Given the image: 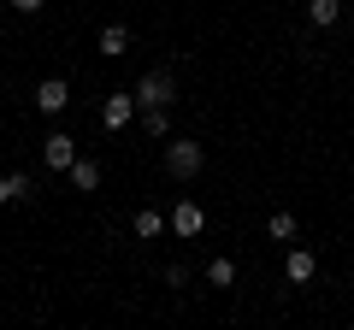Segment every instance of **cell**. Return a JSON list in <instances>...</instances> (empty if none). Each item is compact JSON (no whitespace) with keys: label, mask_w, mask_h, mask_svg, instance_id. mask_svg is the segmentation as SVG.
I'll return each mask as SVG.
<instances>
[{"label":"cell","mask_w":354,"mask_h":330,"mask_svg":"<svg viewBox=\"0 0 354 330\" xmlns=\"http://www.w3.org/2000/svg\"><path fill=\"white\" fill-rule=\"evenodd\" d=\"M30 195H36V183H30L24 171H12V201H30Z\"/></svg>","instance_id":"15"},{"label":"cell","mask_w":354,"mask_h":330,"mask_svg":"<svg viewBox=\"0 0 354 330\" xmlns=\"http://www.w3.org/2000/svg\"><path fill=\"white\" fill-rule=\"evenodd\" d=\"M142 124H148V136H153V142L171 136V118H165V106H142Z\"/></svg>","instance_id":"12"},{"label":"cell","mask_w":354,"mask_h":330,"mask_svg":"<svg viewBox=\"0 0 354 330\" xmlns=\"http://www.w3.org/2000/svg\"><path fill=\"white\" fill-rule=\"evenodd\" d=\"M65 106H71V89H65V77H41V83H36V113L59 118Z\"/></svg>","instance_id":"3"},{"label":"cell","mask_w":354,"mask_h":330,"mask_svg":"<svg viewBox=\"0 0 354 330\" xmlns=\"http://www.w3.org/2000/svg\"><path fill=\"white\" fill-rule=\"evenodd\" d=\"M41 165H48V171H71L77 165V142L65 136V130H53V136L41 142Z\"/></svg>","instance_id":"5"},{"label":"cell","mask_w":354,"mask_h":330,"mask_svg":"<svg viewBox=\"0 0 354 330\" xmlns=\"http://www.w3.org/2000/svg\"><path fill=\"white\" fill-rule=\"evenodd\" d=\"M65 177H71L83 195H95V189H101V159H77L71 171H65Z\"/></svg>","instance_id":"8"},{"label":"cell","mask_w":354,"mask_h":330,"mask_svg":"<svg viewBox=\"0 0 354 330\" xmlns=\"http://www.w3.org/2000/svg\"><path fill=\"white\" fill-rule=\"evenodd\" d=\"M124 48H130V30L124 24H101V53H106V59H118Z\"/></svg>","instance_id":"9"},{"label":"cell","mask_w":354,"mask_h":330,"mask_svg":"<svg viewBox=\"0 0 354 330\" xmlns=\"http://www.w3.org/2000/svg\"><path fill=\"white\" fill-rule=\"evenodd\" d=\"M201 224H207V213H201L195 201H177V206H171V230H177L183 242H195V236H201Z\"/></svg>","instance_id":"6"},{"label":"cell","mask_w":354,"mask_h":330,"mask_svg":"<svg viewBox=\"0 0 354 330\" xmlns=\"http://www.w3.org/2000/svg\"><path fill=\"white\" fill-rule=\"evenodd\" d=\"M266 230H272L278 242H290L295 236V213H272V224H266Z\"/></svg>","instance_id":"14"},{"label":"cell","mask_w":354,"mask_h":330,"mask_svg":"<svg viewBox=\"0 0 354 330\" xmlns=\"http://www.w3.org/2000/svg\"><path fill=\"white\" fill-rule=\"evenodd\" d=\"M207 283H213V289H230V283H236V266H230V260H213V266H207Z\"/></svg>","instance_id":"13"},{"label":"cell","mask_w":354,"mask_h":330,"mask_svg":"<svg viewBox=\"0 0 354 330\" xmlns=\"http://www.w3.org/2000/svg\"><path fill=\"white\" fill-rule=\"evenodd\" d=\"M313 271H319V260L307 254V248H290V260H283V278H290V283H313Z\"/></svg>","instance_id":"7"},{"label":"cell","mask_w":354,"mask_h":330,"mask_svg":"<svg viewBox=\"0 0 354 330\" xmlns=\"http://www.w3.org/2000/svg\"><path fill=\"white\" fill-rule=\"evenodd\" d=\"M201 165H207L201 142H189V136H165V171H171L177 183H189V177H201Z\"/></svg>","instance_id":"1"},{"label":"cell","mask_w":354,"mask_h":330,"mask_svg":"<svg viewBox=\"0 0 354 330\" xmlns=\"http://www.w3.org/2000/svg\"><path fill=\"white\" fill-rule=\"evenodd\" d=\"M307 18H313L319 30H330V24L342 18V0H307Z\"/></svg>","instance_id":"10"},{"label":"cell","mask_w":354,"mask_h":330,"mask_svg":"<svg viewBox=\"0 0 354 330\" xmlns=\"http://www.w3.org/2000/svg\"><path fill=\"white\" fill-rule=\"evenodd\" d=\"M6 6H12V12H24V18H30V12H41V6H48V0H6Z\"/></svg>","instance_id":"16"},{"label":"cell","mask_w":354,"mask_h":330,"mask_svg":"<svg viewBox=\"0 0 354 330\" xmlns=\"http://www.w3.org/2000/svg\"><path fill=\"white\" fill-rule=\"evenodd\" d=\"M6 201H12V177H0V206H6Z\"/></svg>","instance_id":"17"},{"label":"cell","mask_w":354,"mask_h":330,"mask_svg":"<svg viewBox=\"0 0 354 330\" xmlns=\"http://www.w3.org/2000/svg\"><path fill=\"white\" fill-rule=\"evenodd\" d=\"M165 224H171V218H165V213H153V206H142V213H136V236H142V242H153Z\"/></svg>","instance_id":"11"},{"label":"cell","mask_w":354,"mask_h":330,"mask_svg":"<svg viewBox=\"0 0 354 330\" xmlns=\"http://www.w3.org/2000/svg\"><path fill=\"white\" fill-rule=\"evenodd\" d=\"M136 113H142V106H136V89H130V95H106V106H101V130L113 136V130H124Z\"/></svg>","instance_id":"4"},{"label":"cell","mask_w":354,"mask_h":330,"mask_svg":"<svg viewBox=\"0 0 354 330\" xmlns=\"http://www.w3.org/2000/svg\"><path fill=\"white\" fill-rule=\"evenodd\" d=\"M177 101V77L171 71H148L136 83V106H171Z\"/></svg>","instance_id":"2"}]
</instances>
